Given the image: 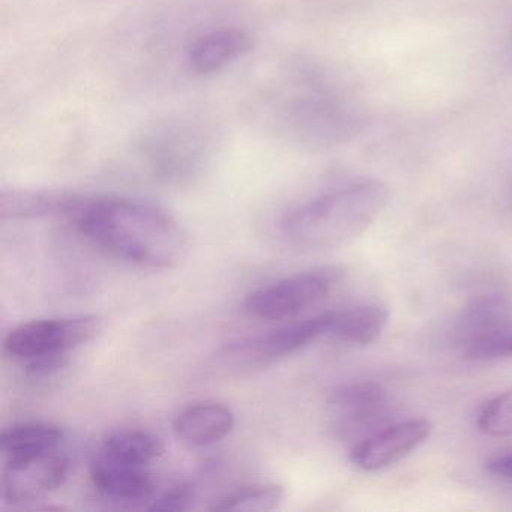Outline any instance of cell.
Returning a JSON list of instances; mask_svg holds the SVG:
<instances>
[{
    "instance_id": "5bb4252c",
    "label": "cell",
    "mask_w": 512,
    "mask_h": 512,
    "mask_svg": "<svg viewBox=\"0 0 512 512\" xmlns=\"http://www.w3.org/2000/svg\"><path fill=\"white\" fill-rule=\"evenodd\" d=\"M83 196L58 191H4L0 215L7 218L68 217L79 208Z\"/></svg>"
},
{
    "instance_id": "d6986e66",
    "label": "cell",
    "mask_w": 512,
    "mask_h": 512,
    "mask_svg": "<svg viewBox=\"0 0 512 512\" xmlns=\"http://www.w3.org/2000/svg\"><path fill=\"white\" fill-rule=\"evenodd\" d=\"M476 425L488 436H512V389L482 404Z\"/></svg>"
},
{
    "instance_id": "8fae6325",
    "label": "cell",
    "mask_w": 512,
    "mask_h": 512,
    "mask_svg": "<svg viewBox=\"0 0 512 512\" xmlns=\"http://www.w3.org/2000/svg\"><path fill=\"white\" fill-rule=\"evenodd\" d=\"M95 490L115 502L142 503L154 496L155 484L145 467L119 463L100 455L91 466Z\"/></svg>"
},
{
    "instance_id": "2e32d148",
    "label": "cell",
    "mask_w": 512,
    "mask_h": 512,
    "mask_svg": "<svg viewBox=\"0 0 512 512\" xmlns=\"http://www.w3.org/2000/svg\"><path fill=\"white\" fill-rule=\"evenodd\" d=\"M64 433L47 422H23L7 428L0 437L5 461L58 451Z\"/></svg>"
},
{
    "instance_id": "ac0fdd59",
    "label": "cell",
    "mask_w": 512,
    "mask_h": 512,
    "mask_svg": "<svg viewBox=\"0 0 512 512\" xmlns=\"http://www.w3.org/2000/svg\"><path fill=\"white\" fill-rule=\"evenodd\" d=\"M283 497L284 488L281 485H250L227 494L211 509L221 512H266L277 508Z\"/></svg>"
},
{
    "instance_id": "ffe728a7",
    "label": "cell",
    "mask_w": 512,
    "mask_h": 512,
    "mask_svg": "<svg viewBox=\"0 0 512 512\" xmlns=\"http://www.w3.org/2000/svg\"><path fill=\"white\" fill-rule=\"evenodd\" d=\"M191 500H193V490L188 485H179L172 488L160 499L154 500L151 509L157 511H184L190 508Z\"/></svg>"
},
{
    "instance_id": "9c48e42d",
    "label": "cell",
    "mask_w": 512,
    "mask_h": 512,
    "mask_svg": "<svg viewBox=\"0 0 512 512\" xmlns=\"http://www.w3.org/2000/svg\"><path fill=\"white\" fill-rule=\"evenodd\" d=\"M208 137L190 125L164 130L148 148L152 169L163 178H181L199 166L206 155Z\"/></svg>"
},
{
    "instance_id": "3957f363",
    "label": "cell",
    "mask_w": 512,
    "mask_h": 512,
    "mask_svg": "<svg viewBox=\"0 0 512 512\" xmlns=\"http://www.w3.org/2000/svg\"><path fill=\"white\" fill-rule=\"evenodd\" d=\"M329 322L331 313H323L274 331L233 341L218 350L215 365L235 374L268 367L328 334Z\"/></svg>"
},
{
    "instance_id": "e0dca14e",
    "label": "cell",
    "mask_w": 512,
    "mask_h": 512,
    "mask_svg": "<svg viewBox=\"0 0 512 512\" xmlns=\"http://www.w3.org/2000/svg\"><path fill=\"white\" fill-rule=\"evenodd\" d=\"M164 454L160 437L148 431L127 430L110 434L103 443L101 455L119 463L146 467Z\"/></svg>"
},
{
    "instance_id": "8992f818",
    "label": "cell",
    "mask_w": 512,
    "mask_h": 512,
    "mask_svg": "<svg viewBox=\"0 0 512 512\" xmlns=\"http://www.w3.org/2000/svg\"><path fill=\"white\" fill-rule=\"evenodd\" d=\"M103 329L100 317L34 320L8 334L4 349L11 358L32 362L44 356L62 355L94 340Z\"/></svg>"
},
{
    "instance_id": "52a82bcc",
    "label": "cell",
    "mask_w": 512,
    "mask_h": 512,
    "mask_svg": "<svg viewBox=\"0 0 512 512\" xmlns=\"http://www.w3.org/2000/svg\"><path fill=\"white\" fill-rule=\"evenodd\" d=\"M70 472L67 458L58 452L5 461L2 497L13 505L34 502L58 490Z\"/></svg>"
},
{
    "instance_id": "7c38bea8",
    "label": "cell",
    "mask_w": 512,
    "mask_h": 512,
    "mask_svg": "<svg viewBox=\"0 0 512 512\" xmlns=\"http://www.w3.org/2000/svg\"><path fill=\"white\" fill-rule=\"evenodd\" d=\"M253 41L247 32L224 28L208 32L190 44L187 64L196 74H214L250 52Z\"/></svg>"
},
{
    "instance_id": "44dd1931",
    "label": "cell",
    "mask_w": 512,
    "mask_h": 512,
    "mask_svg": "<svg viewBox=\"0 0 512 512\" xmlns=\"http://www.w3.org/2000/svg\"><path fill=\"white\" fill-rule=\"evenodd\" d=\"M488 472L503 478H512V454L494 458L487 464Z\"/></svg>"
},
{
    "instance_id": "277c9868",
    "label": "cell",
    "mask_w": 512,
    "mask_h": 512,
    "mask_svg": "<svg viewBox=\"0 0 512 512\" xmlns=\"http://www.w3.org/2000/svg\"><path fill=\"white\" fill-rule=\"evenodd\" d=\"M341 277L343 269L322 268L281 278L251 292L245 311L256 319H290L328 298Z\"/></svg>"
},
{
    "instance_id": "4fadbf2b",
    "label": "cell",
    "mask_w": 512,
    "mask_h": 512,
    "mask_svg": "<svg viewBox=\"0 0 512 512\" xmlns=\"http://www.w3.org/2000/svg\"><path fill=\"white\" fill-rule=\"evenodd\" d=\"M235 415L226 404L215 401L191 404L176 415L173 433L190 446H208L220 442L232 431Z\"/></svg>"
},
{
    "instance_id": "7402d4cb",
    "label": "cell",
    "mask_w": 512,
    "mask_h": 512,
    "mask_svg": "<svg viewBox=\"0 0 512 512\" xmlns=\"http://www.w3.org/2000/svg\"><path fill=\"white\" fill-rule=\"evenodd\" d=\"M506 356H512V335L508 338V341H506Z\"/></svg>"
},
{
    "instance_id": "9a60e30c",
    "label": "cell",
    "mask_w": 512,
    "mask_h": 512,
    "mask_svg": "<svg viewBox=\"0 0 512 512\" xmlns=\"http://www.w3.org/2000/svg\"><path fill=\"white\" fill-rule=\"evenodd\" d=\"M389 323L388 308L380 304L356 305L332 311L328 334L340 343L367 346L374 343Z\"/></svg>"
},
{
    "instance_id": "ba28073f",
    "label": "cell",
    "mask_w": 512,
    "mask_h": 512,
    "mask_svg": "<svg viewBox=\"0 0 512 512\" xmlns=\"http://www.w3.org/2000/svg\"><path fill=\"white\" fill-rule=\"evenodd\" d=\"M431 431L433 425L427 419L397 422L368 434L356 443L350 452V460L365 472L386 469L424 445Z\"/></svg>"
},
{
    "instance_id": "30bf717a",
    "label": "cell",
    "mask_w": 512,
    "mask_h": 512,
    "mask_svg": "<svg viewBox=\"0 0 512 512\" xmlns=\"http://www.w3.org/2000/svg\"><path fill=\"white\" fill-rule=\"evenodd\" d=\"M328 401L343 416L341 430L355 433L385 418L388 391L376 382L346 383L332 389Z\"/></svg>"
},
{
    "instance_id": "5b68a950",
    "label": "cell",
    "mask_w": 512,
    "mask_h": 512,
    "mask_svg": "<svg viewBox=\"0 0 512 512\" xmlns=\"http://www.w3.org/2000/svg\"><path fill=\"white\" fill-rule=\"evenodd\" d=\"M512 335V302L502 295L473 299L458 317L455 337L470 361L505 358L506 341Z\"/></svg>"
},
{
    "instance_id": "7a4b0ae2",
    "label": "cell",
    "mask_w": 512,
    "mask_h": 512,
    "mask_svg": "<svg viewBox=\"0 0 512 512\" xmlns=\"http://www.w3.org/2000/svg\"><path fill=\"white\" fill-rule=\"evenodd\" d=\"M388 202L383 182H355L292 209L281 220V235L299 250H335L362 235Z\"/></svg>"
},
{
    "instance_id": "6da1fadb",
    "label": "cell",
    "mask_w": 512,
    "mask_h": 512,
    "mask_svg": "<svg viewBox=\"0 0 512 512\" xmlns=\"http://www.w3.org/2000/svg\"><path fill=\"white\" fill-rule=\"evenodd\" d=\"M70 220L106 253L148 269H176L188 259L190 236L158 206L119 197H83Z\"/></svg>"
}]
</instances>
